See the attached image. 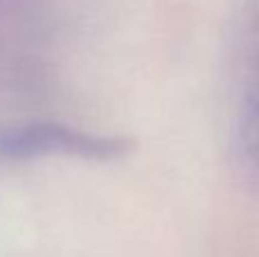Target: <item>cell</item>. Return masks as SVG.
<instances>
[{"label": "cell", "mask_w": 259, "mask_h": 257, "mask_svg": "<svg viewBox=\"0 0 259 257\" xmlns=\"http://www.w3.org/2000/svg\"><path fill=\"white\" fill-rule=\"evenodd\" d=\"M130 150L123 137L96 135L53 121L23 123L0 130V157L39 159V157H75L87 162H114Z\"/></svg>", "instance_id": "6da1fadb"}, {"label": "cell", "mask_w": 259, "mask_h": 257, "mask_svg": "<svg viewBox=\"0 0 259 257\" xmlns=\"http://www.w3.org/2000/svg\"><path fill=\"white\" fill-rule=\"evenodd\" d=\"M237 139L246 164L259 178V12L248 32L239 75Z\"/></svg>", "instance_id": "7a4b0ae2"}]
</instances>
